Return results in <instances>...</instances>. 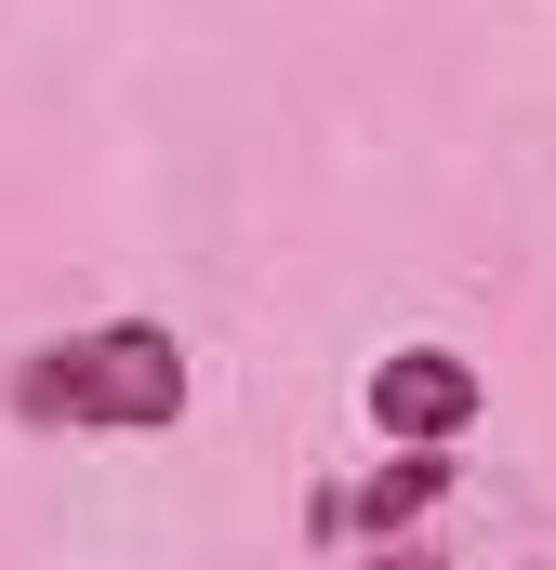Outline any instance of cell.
I'll use <instances>...</instances> for the list:
<instances>
[{
    "label": "cell",
    "instance_id": "6da1fadb",
    "mask_svg": "<svg viewBox=\"0 0 556 570\" xmlns=\"http://www.w3.org/2000/svg\"><path fill=\"white\" fill-rule=\"evenodd\" d=\"M0 399H13V425H67V438H159V425H186L199 372H186V345H172L159 318H93V332H53V345H27Z\"/></svg>",
    "mask_w": 556,
    "mask_h": 570
},
{
    "label": "cell",
    "instance_id": "7a4b0ae2",
    "mask_svg": "<svg viewBox=\"0 0 556 570\" xmlns=\"http://www.w3.org/2000/svg\"><path fill=\"white\" fill-rule=\"evenodd\" d=\"M371 425L411 438V451H450V438L477 425V399H490V372L477 358H450V345H398V358H371Z\"/></svg>",
    "mask_w": 556,
    "mask_h": 570
},
{
    "label": "cell",
    "instance_id": "3957f363",
    "mask_svg": "<svg viewBox=\"0 0 556 570\" xmlns=\"http://www.w3.org/2000/svg\"><path fill=\"white\" fill-rule=\"evenodd\" d=\"M437 491H450V464L424 451V464H398V478H371L358 504H318V544H345V531H371V544H385V531H411V518L437 504Z\"/></svg>",
    "mask_w": 556,
    "mask_h": 570
}]
</instances>
